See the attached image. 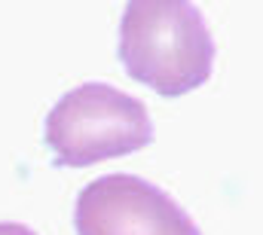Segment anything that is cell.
<instances>
[{
	"instance_id": "3957f363",
	"label": "cell",
	"mask_w": 263,
	"mask_h": 235,
	"mask_svg": "<svg viewBox=\"0 0 263 235\" xmlns=\"http://www.w3.org/2000/svg\"><path fill=\"white\" fill-rule=\"evenodd\" d=\"M73 229L77 235H202L165 189L135 174L86 183L73 205Z\"/></svg>"
},
{
	"instance_id": "6da1fadb",
	"label": "cell",
	"mask_w": 263,
	"mask_h": 235,
	"mask_svg": "<svg viewBox=\"0 0 263 235\" xmlns=\"http://www.w3.org/2000/svg\"><path fill=\"white\" fill-rule=\"evenodd\" d=\"M117 52L132 80L162 98H181L211 76L217 49L196 3L135 0L123 9Z\"/></svg>"
},
{
	"instance_id": "7a4b0ae2",
	"label": "cell",
	"mask_w": 263,
	"mask_h": 235,
	"mask_svg": "<svg viewBox=\"0 0 263 235\" xmlns=\"http://www.w3.org/2000/svg\"><path fill=\"white\" fill-rule=\"evenodd\" d=\"M43 141L59 168H86L144 150L153 122L144 101L107 83H83L65 92L46 113Z\"/></svg>"
},
{
	"instance_id": "277c9868",
	"label": "cell",
	"mask_w": 263,
	"mask_h": 235,
	"mask_svg": "<svg viewBox=\"0 0 263 235\" xmlns=\"http://www.w3.org/2000/svg\"><path fill=\"white\" fill-rule=\"evenodd\" d=\"M0 235H37L25 223H0Z\"/></svg>"
}]
</instances>
